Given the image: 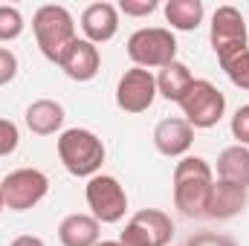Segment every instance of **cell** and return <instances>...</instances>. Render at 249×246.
<instances>
[{
	"label": "cell",
	"mask_w": 249,
	"mask_h": 246,
	"mask_svg": "<svg viewBox=\"0 0 249 246\" xmlns=\"http://www.w3.org/2000/svg\"><path fill=\"white\" fill-rule=\"evenodd\" d=\"M9 246H47V244H44L38 235H18Z\"/></svg>",
	"instance_id": "83f0119b"
},
{
	"label": "cell",
	"mask_w": 249,
	"mask_h": 246,
	"mask_svg": "<svg viewBox=\"0 0 249 246\" xmlns=\"http://www.w3.org/2000/svg\"><path fill=\"white\" fill-rule=\"evenodd\" d=\"M32 32L38 41V50L47 61L58 64L61 55L67 53V47L78 38L75 35V18L67 6L58 3H47L32 15Z\"/></svg>",
	"instance_id": "3957f363"
},
{
	"label": "cell",
	"mask_w": 249,
	"mask_h": 246,
	"mask_svg": "<svg viewBox=\"0 0 249 246\" xmlns=\"http://www.w3.org/2000/svg\"><path fill=\"white\" fill-rule=\"evenodd\" d=\"M15 75H18V55L9 47H0V87L15 81Z\"/></svg>",
	"instance_id": "484cf974"
},
{
	"label": "cell",
	"mask_w": 249,
	"mask_h": 246,
	"mask_svg": "<svg viewBox=\"0 0 249 246\" xmlns=\"http://www.w3.org/2000/svg\"><path fill=\"white\" fill-rule=\"evenodd\" d=\"M84 200L99 223H119L127 211V191L110 174H96L84 185Z\"/></svg>",
	"instance_id": "52a82bcc"
},
{
	"label": "cell",
	"mask_w": 249,
	"mask_h": 246,
	"mask_svg": "<svg viewBox=\"0 0 249 246\" xmlns=\"http://www.w3.org/2000/svg\"><path fill=\"white\" fill-rule=\"evenodd\" d=\"M220 67H223L226 78H229L238 90H247L249 93V50L238 53V55H232L229 61H223Z\"/></svg>",
	"instance_id": "44dd1931"
},
{
	"label": "cell",
	"mask_w": 249,
	"mask_h": 246,
	"mask_svg": "<svg viewBox=\"0 0 249 246\" xmlns=\"http://www.w3.org/2000/svg\"><path fill=\"white\" fill-rule=\"evenodd\" d=\"M18 145H20V130H18V124L12 122V119H3V116H0V157L15 154Z\"/></svg>",
	"instance_id": "7402d4cb"
},
{
	"label": "cell",
	"mask_w": 249,
	"mask_h": 246,
	"mask_svg": "<svg viewBox=\"0 0 249 246\" xmlns=\"http://www.w3.org/2000/svg\"><path fill=\"white\" fill-rule=\"evenodd\" d=\"M229 130H232V136L238 139V145H247L249 148V105H244V107L235 110V116H232V122H229Z\"/></svg>",
	"instance_id": "cb8c5ba5"
},
{
	"label": "cell",
	"mask_w": 249,
	"mask_h": 246,
	"mask_svg": "<svg viewBox=\"0 0 249 246\" xmlns=\"http://www.w3.org/2000/svg\"><path fill=\"white\" fill-rule=\"evenodd\" d=\"M0 185L9 211H29L50 194V177L38 168H15L0 180Z\"/></svg>",
	"instance_id": "ba28073f"
},
{
	"label": "cell",
	"mask_w": 249,
	"mask_h": 246,
	"mask_svg": "<svg viewBox=\"0 0 249 246\" xmlns=\"http://www.w3.org/2000/svg\"><path fill=\"white\" fill-rule=\"evenodd\" d=\"M191 81H194V75L183 61L168 64L157 72V96H162L165 102H180L183 93L191 87Z\"/></svg>",
	"instance_id": "d6986e66"
},
{
	"label": "cell",
	"mask_w": 249,
	"mask_h": 246,
	"mask_svg": "<svg viewBox=\"0 0 249 246\" xmlns=\"http://www.w3.org/2000/svg\"><path fill=\"white\" fill-rule=\"evenodd\" d=\"M127 58L142 70H162L177 61V38L165 26H142L127 38Z\"/></svg>",
	"instance_id": "277c9868"
},
{
	"label": "cell",
	"mask_w": 249,
	"mask_h": 246,
	"mask_svg": "<svg viewBox=\"0 0 249 246\" xmlns=\"http://www.w3.org/2000/svg\"><path fill=\"white\" fill-rule=\"evenodd\" d=\"M3 209H6V197H3V185H0V214H3Z\"/></svg>",
	"instance_id": "f546056e"
},
{
	"label": "cell",
	"mask_w": 249,
	"mask_h": 246,
	"mask_svg": "<svg viewBox=\"0 0 249 246\" xmlns=\"http://www.w3.org/2000/svg\"><path fill=\"white\" fill-rule=\"evenodd\" d=\"M217 180L249 188V148L229 145L217 154Z\"/></svg>",
	"instance_id": "e0dca14e"
},
{
	"label": "cell",
	"mask_w": 249,
	"mask_h": 246,
	"mask_svg": "<svg viewBox=\"0 0 249 246\" xmlns=\"http://www.w3.org/2000/svg\"><path fill=\"white\" fill-rule=\"evenodd\" d=\"M58 241L61 246H96L102 241V223L84 211L67 214L58 223Z\"/></svg>",
	"instance_id": "5bb4252c"
},
{
	"label": "cell",
	"mask_w": 249,
	"mask_h": 246,
	"mask_svg": "<svg viewBox=\"0 0 249 246\" xmlns=\"http://www.w3.org/2000/svg\"><path fill=\"white\" fill-rule=\"evenodd\" d=\"M174 206L180 209L183 217H206L212 185H214V171L209 159L203 157H183L174 165Z\"/></svg>",
	"instance_id": "6da1fadb"
},
{
	"label": "cell",
	"mask_w": 249,
	"mask_h": 246,
	"mask_svg": "<svg viewBox=\"0 0 249 246\" xmlns=\"http://www.w3.org/2000/svg\"><path fill=\"white\" fill-rule=\"evenodd\" d=\"M244 209H247V188L223 183V180H214L212 197H209V209H206L209 220H232Z\"/></svg>",
	"instance_id": "4fadbf2b"
},
{
	"label": "cell",
	"mask_w": 249,
	"mask_h": 246,
	"mask_svg": "<svg viewBox=\"0 0 249 246\" xmlns=\"http://www.w3.org/2000/svg\"><path fill=\"white\" fill-rule=\"evenodd\" d=\"M58 67L64 70V75H67L70 81L84 84V81H93V78L99 75V70H102V53H99L96 44H90V41H84V38H75V41L67 47V53L61 55Z\"/></svg>",
	"instance_id": "30bf717a"
},
{
	"label": "cell",
	"mask_w": 249,
	"mask_h": 246,
	"mask_svg": "<svg viewBox=\"0 0 249 246\" xmlns=\"http://www.w3.org/2000/svg\"><path fill=\"white\" fill-rule=\"evenodd\" d=\"M130 223L142 229V235L148 238V246H168L174 238V220L162 209H139L130 217Z\"/></svg>",
	"instance_id": "2e32d148"
},
{
	"label": "cell",
	"mask_w": 249,
	"mask_h": 246,
	"mask_svg": "<svg viewBox=\"0 0 249 246\" xmlns=\"http://www.w3.org/2000/svg\"><path fill=\"white\" fill-rule=\"evenodd\" d=\"M119 244H122V246H148V238L142 235V229H139V226H133V223L127 220L124 232L119 235Z\"/></svg>",
	"instance_id": "4316f807"
},
{
	"label": "cell",
	"mask_w": 249,
	"mask_h": 246,
	"mask_svg": "<svg viewBox=\"0 0 249 246\" xmlns=\"http://www.w3.org/2000/svg\"><path fill=\"white\" fill-rule=\"evenodd\" d=\"M160 9V0H119V15L124 18H148Z\"/></svg>",
	"instance_id": "603a6c76"
},
{
	"label": "cell",
	"mask_w": 249,
	"mask_h": 246,
	"mask_svg": "<svg viewBox=\"0 0 249 246\" xmlns=\"http://www.w3.org/2000/svg\"><path fill=\"white\" fill-rule=\"evenodd\" d=\"M191 145H194V127H191L186 119L171 116V119L157 122V127H154V148H157L162 157H168V159H183V157H188Z\"/></svg>",
	"instance_id": "7c38bea8"
},
{
	"label": "cell",
	"mask_w": 249,
	"mask_h": 246,
	"mask_svg": "<svg viewBox=\"0 0 249 246\" xmlns=\"http://www.w3.org/2000/svg\"><path fill=\"white\" fill-rule=\"evenodd\" d=\"M186 246H238L235 238L223 235V232H197L186 241Z\"/></svg>",
	"instance_id": "d4e9b609"
},
{
	"label": "cell",
	"mask_w": 249,
	"mask_h": 246,
	"mask_svg": "<svg viewBox=\"0 0 249 246\" xmlns=\"http://www.w3.org/2000/svg\"><path fill=\"white\" fill-rule=\"evenodd\" d=\"M177 105L194 130H209L226 116V96L209 78H194Z\"/></svg>",
	"instance_id": "5b68a950"
},
{
	"label": "cell",
	"mask_w": 249,
	"mask_h": 246,
	"mask_svg": "<svg viewBox=\"0 0 249 246\" xmlns=\"http://www.w3.org/2000/svg\"><path fill=\"white\" fill-rule=\"evenodd\" d=\"M58 159L61 165L72 174V177H81V180H90L96 174H102V165H105V142L87 130V127H67L58 133Z\"/></svg>",
	"instance_id": "7a4b0ae2"
},
{
	"label": "cell",
	"mask_w": 249,
	"mask_h": 246,
	"mask_svg": "<svg viewBox=\"0 0 249 246\" xmlns=\"http://www.w3.org/2000/svg\"><path fill=\"white\" fill-rule=\"evenodd\" d=\"M81 32H84V41H90L96 47L113 41L119 32V6L107 3V0L90 3L81 12Z\"/></svg>",
	"instance_id": "8fae6325"
},
{
	"label": "cell",
	"mask_w": 249,
	"mask_h": 246,
	"mask_svg": "<svg viewBox=\"0 0 249 246\" xmlns=\"http://www.w3.org/2000/svg\"><path fill=\"white\" fill-rule=\"evenodd\" d=\"M209 44H212V53L217 55L220 64L249 50V29L241 9H235V6H217L214 9L212 23H209Z\"/></svg>",
	"instance_id": "8992f818"
},
{
	"label": "cell",
	"mask_w": 249,
	"mask_h": 246,
	"mask_svg": "<svg viewBox=\"0 0 249 246\" xmlns=\"http://www.w3.org/2000/svg\"><path fill=\"white\" fill-rule=\"evenodd\" d=\"M26 23H23V15L18 6H0V44H9V41H18L23 35Z\"/></svg>",
	"instance_id": "ffe728a7"
},
{
	"label": "cell",
	"mask_w": 249,
	"mask_h": 246,
	"mask_svg": "<svg viewBox=\"0 0 249 246\" xmlns=\"http://www.w3.org/2000/svg\"><path fill=\"white\" fill-rule=\"evenodd\" d=\"M162 12H165V20L171 23V32H194L206 18L203 0H168Z\"/></svg>",
	"instance_id": "ac0fdd59"
},
{
	"label": "cell",
	"mask_w": 249,
	"mask_h": 246,
	"mask_svg": "<svg viewBox=\"0 0 249 246\" xmlns=\"http://www.w3.org/2000/svg\"><path fill=\"white\" fill-rule=\"evenodd\" d=\"M64 107L61 102H55V99H35L29 107H26V113H23V122L26 127L35 133V136H53V133H58L64 127Z\"/></svg>",
	"instance_id": "9a60e30c"
},
{
	"label": "cell",
	"mask_w": 249,
	"mask_h": 246,
	"mask_svg": "<svg viewBox=\"0 0 249 246\" xmlns=\"http://www.w3.org/2000/svg\"><path fill=\"white\" fill-rule=\"evenodd\" d=\"M96 246H122V244H119V241H99Z\"/></svg>",
	"instance_id": "f1b7e54d"
},
{
	"label": "cell",
	"mask_w": 249,
	"mask_h": 246,
	"mask_svg": "<svg viewBox=\"0 0 249 246\" xmlns=\"http://www.w3.org/2000/svg\"><path fill=\"white\" fill-rule=\"evenodd\" d=\"M247 29H249V23H247Z\"/></svg>",
	"instance_id": "4dcf8cb0"
},
{
	"label": "cell",
	"mask_w": 249,
	"mask_h": 246,
	"mask_svg": "<svg viewBox=\"0 0 249 246\" xmlns=\"http://www.w3.org/2000/svg\"><path fill=\"white\" fill-rule=\"evenodd\" d=\"M157 102V75L142 67L124 70L116 84V107L124 113H145Z\"/></svg>",
	"instance_id": "9c48e42d"
}]
</instances>
